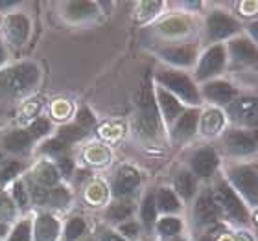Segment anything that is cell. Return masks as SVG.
<instances>
[{
	"label": "cell",
	"instance_id": "cell-34",
	"mask_svg": "<svg viewBox=\"0 0 258 241\" xmlns=\"http://www.w3.org/2000/svg\"><path fill=\"white\" fill-rule=\"evenodd\" d=\"M15 215V208L10 199L0 197V219H11Z\"/></svg>",
	"mask_w": 258,
	"mask_h": 241
},
{
	"label": "cell",
	"instance_id": "cell-23",
	"mask_svg": "<svg viewBox=\"0 0 258 241\" xmlns=\"http://www.w3.org/2000/svg\"><path fill=\"white\" fill-rule=\"evenodd\" d=\"M155 203L162 212H177L179 210L177 197H175V193L170 192V190H161L155 199Z\"/></svg>",
	"mask_w": 258,
	"mask_h": 241
},
{
	"label": "cell",
	"instance_id": "cell-24",
	"mask_svg": "<svg viewBox=\"0 0 258 241\" xmlns=\"http://www.w3.org/2000/svg\"><path fill=\"white\" fill-rule=\"evenodd\" d=\"M35 177L41 184H46V186H52L57 182L59 175H57V170L50 164H39L37 170H35Z\"/></svg>",
	"mask_w": 258,
	"mask_h": 241
},
{
	"label": "cell",
	"instance_id": "cell-44",
	"mask_svg": "<svg viewBox=\"0 0 258 241\" xmlns=\"http://www.w3.org/2000/svg\"><path fill=\"white\" fill-rule=\"evenodd\" d=\"M102 241H125L124 237L116 236V234H113V232H105L102 236Z\"/></svg>",
	"mask_w": 258,
	"mask_h": 241
},
{
	"label": "cell",
	"instance_id": "cell-19",
	"mask_svg": "<svg viewBox=\"0 0 258 241\" xmlns=\"http://www.w3.org/2000/svg\"><path fill=\"white\" fill-rule=\"evenodd\" d=\"M162 57L175 64H190L196 57V48L192 46H179V48L162 50Z\"/></svg>",
	"mask_w": 258,
	"mask_h": 241
},
{
	"label": "cell",
	"instance_id": "cell-20",
	"mask_svg": "<svg viewBox=\"0 0 258 241\" xmlns=\"http://www.w3.org/2000/svg\"><path fill=\"white\" fill-rule=\"evenodd\" d=\"M223 127V114L216 109H210L201 116V129L205 134H216Z\"/></svg>",
	"mask_w": 258,
	"mask_h": 241
},
{
	"label": "cell",
	"instance_id": "cell-33",
	"mask_svg": "<svg viewBox=\"0 0 258 241\" xmlns=\"http://www.w3.org/2000/svg\"><path fill=\"white\" fill-rule=\"evenodd\" d=\"M50 203L54 204V206H64V204L69 203V193L64 188H57L54 190V193H50Z\"/></svg>",
	"mask_w": 258,
	"mask_h": 241
},
{
	"label": "cell",
	"instance_id": "cell-17",
	"mask_svg": "<svg viewBox=\"0 0 258 241\" xmlns=\"http://www.w3.org/2000/svg\"><path fill=\"white\" fill-rule=\"evenodd\" d=\"M59 234V223L52 215H41L35 223V239L54 241Z\"/></svg>",
	"mask_w": 258,
	"mask_h": 241
},
{
	"label": "cell",
	"instance_id": "cell-38",
	"mask_svg": "<svg viewBox=\"0 0 258 241\" xmlns=\"http://www.w3.org/2000/svg\"><path fill=\"white\" fill-rule=\"evenodd\" d=\"M92 123H94L92 114L89 113L87 109H81L80 113H78V123H76V125H80L81 129H87V127H91Z\"/></svg>",
	"mask_w": 258,
	"mask_h": 241
},
{
	"label": "cell",
	"instance_id": "cell-43",
	"mask_svg": "<svg viewBox=\"0 0 258 241\" xmlns=\"http://www.w3.org/2000/svg\"><path fill=\"white\" fill-rule=\"evenodd\" d=\"M59 168H61V172H63V175H69V173H72V168H74V164H72V160H70V158H61Z\"/></svg>",
	"mask_w": 258,
	"mask_h": 241
},
{
	"label": "cell",
	"instance_id": "cell-14",
	"mask_svg": "<svg viewBox=\"0 0 258 241\" xmlns=\"http://www.w3.org/2000/svg\"><path fill=\"white\" fill-rule=\"evenodd\" d=\"M30 32V22L22 15H10L6 21V35L13 44H22Z\"/></svg>",
	"mask_w": 258,
	"mask_h": 241
},
{
	"label": "cell",
	"instance_id": "cell-28",
	"mask_svg": "<svg viewBox=\"0 0 258 241\" xmlns=\"http://www.w3.org/2000/svg\"><path fill=\"white\" fill-rule=\"evenodd\" d=\"M133 212V206L129 203H118V204H113L111 208H109L107 215L111 221H122V219H127L129 215Z\"/></svg>",
	"mask_w": 258,
	"mask_h": 241
},
{
	"label": "cell",
	"instance_id": "cell-31",
	"mask_svg": "<svg viewBox=\"0 0 258 241\" xmlns=\"http://www.w3.org/2000/svg\"><path fill=\"white\" fill-rule=\"evenodd\" d=\"M10 241H30V223L22 221L21 225H17V228L11 234Z\"/></svg>",
	"mask_w": 258,
	"mask_h": 241
},
{
	"label": "cell",
	"instance_id": "cell-30",
	"mask_svg": "<svg viewBox=\"0 0 258 241\" xmlns=\"http://www.w3.org/2000/svg\"><path fill=\"white\" fill-rule=\"evenodd\" d=\"M83 134H85V129H81L80 125H67V127H63L59 131V138L63 140L64 144H69V142L80 140Z\"/></svg>",
	"mask_w": 258,
	"mask_h": 241
},
{
	"label": "cell",
	"instance_id": "cell-5",
	"mask_svg": "<svg viewBox=\"0 0 258 241\" xmlns=\"http://www.w3.org/2000/svg\"><path fill=\"white\" fill-rule=\"evenodd\" d=\"M157 79L161 81L166 89H170V91L175 92L177 96L183 98L184 102L199 103L198 89L194 87V83L186 77V75L177 74V72H161V74L157 75Z\"/></svg>",
	"mask_w": 258,
	"mask_h": 241
},
{
	"label": "cell",
	"instance_id": "cell-25",
	"mask_svg": "<svg viewBox=\"0 0 258 241\" xmlns=\"http://www.w3.org/2000/svg\"><path fill=\"white\" fill-rule=\"evenodd\" d=\"M94 13H96V6L92 2H72V4H69V15L74 19L94 15Z\"/></svg>",
	"mask_w": 258,
	"mask_h": 241
},
{
	"label": "cell",
	"instance_id": "cell-21",
	"mask_svg": "<svg viewBox=\"0 0 258 241\" xmlns=\"http://www.w3.org/2000/svg\"><path fill=\"white\" fill-rule=\"evenodd\" d=\"M30 144H32V134L28 133V131H15V133L8 134L4 140L6 147L10 151H15V153L26 149Z\"/></svg>",
	"mask_w": 258,
	"mask_h": 241
},
{
	"label": "cell",
	"instance_id": "cell-32",
	"mask_svg": "<svg viewBox=\"0 0 258 241\" xmlns=\"http://www.w3.org/2000/svg\"><path fill=\"white\" fill-rule=\"evenodd\" d=\"M69 149V145L64 144L63 140L61 138H55V140H50L48 144L44 145V151L46 153H52V155H61V153H64V151Z\"/></svg>",
	"mask_w": 258,
	"mask_h": 241
},
{
	"label": "cell",
	"instance_id": "cell-35",
	"mask_svg": "<svg viewBox=\"0 0 258 241\" xmlns=\"http://www.w3.org/2000/svg\"><path fill=\"white\" fill-rule=\"evenodd\" d=\"M48 131H50V123L46 122V120H37V122L30 127V134H32V138L33 136H43V134H46Z\"/></svg>",
	"mask_w": 258,
	"mask_h": 241
},
{
	"label": "cell",
	"instance_id": "cell-8",
	"mask_svg": "<svg viewBox=\"0 0 258 241\" xmlns=\"http://www.w3.org/2000/svg\"><path fill=\"white\" fill-rule=\"evenodd\" d=\"M207 30H209V37L212 41H220V39L231 37L232 33H236L240 30V26L229 15L221 13V11H214L207 21Z\"/></svg>",
	"mask_w": 258,
	"mask_h": 241
},
{
	"label": "cell",
	"instance_id": "cell-47",
	"mask_svg": "<svg viewBox=\"0 0 258 241\" xmlns=\"http://www.w3.org/2000/svg\"><path fill=\"white\" fill-rule=\"evenodd\" d=\"M4 61V50H2V46H0V63Z\"/></svg>",
	"mask_w": 258,
	"mask_h": 241
},
{
	"label": "cell",
	"instance_id": "cell-3",
	"mask_svg": "<svg viewBox=\"0 0 258 241\" xmlns=\"http://www.w3.org/2000/svg\"><path fill=\"white\" fill-rule=\"evenodd\" d=\"M139 118H137V127L146 136H155L159 131V111L153 102V92L150 85H144L139 94Z\"/></svg>",
	"mask_w": 258,
	"mask_h": 241
},
{
	"label": "cell",
	"instance_id": "cell-13",
	"mask_svg": "<svg viewBox=\"0 0 258 241\" xmlns=\"http://www.w3.org/2000/svg\"><path fill=\"white\" fill-rule=\"evenodd\" d=\"M140 184V177L139 173L135 172L133 168H122L118 173H116V177H114L113 182V193L116 197H124L127 193H131L135 188Z\"/></svg>",
	"mask_w": 258,
	"mask_h": 241
},
{
	"label": "cell",
	"instance_id": "cell-15",
	"mask_svg": "<svg viewBox=\"0 0 258 241\" xmlns=\"http://www.w3.org/2000/svg\"><path fill=\"white\" fill-rule=\"evenodd\" d=\"M205 96L216 103H231L232 98L236 96V91L227 81H212L205 85Z\"/></svg>",
	"mask_w": 258,
	"mask_h": 241
},
{
	"label": "cell",
	"instance_id": "cell-48",
	"mask_svg": "<svg viewBox=\"0 0 258 241\" xmlns=\"http://www.w3.org/2000/svg\"><path fill=\"white\" fill-rule=\"evenodd\" d=\"M173 241H183V239H173Z\"/></svg>",
	"mask_w": 258,
	"mask_h": 241
},
{
	"label": "cell",
	"instance_id": "cell-49",
	"mask_svg": "<svg viewBox=\"0 0 258 241\" xmlns=\"http://www.w3.org/2000/svg\"><path fill=\"white\" fill-rule=\"evenodd\" d=\"M0 158H2V155H0Z\"/></svg>",
	"mask_w": 258,
	"mask_h": 241
},
{
	"label": "cell",
	"instance_id": "cell-37",
	"mask_svg": "<svg viewBox=\"0 0 258 241\" xmlns=\"http://www.w3.org/2000/svg\"><path fill=\"white\" fill-rule=\"evenodd\" d=\"M32 195H33V201L37 204H44L50 201V193L44 190L43 186H33L32 188Z\"/></svg>",
	"mask_w": 258,
	"mask_h": 241
},
{
	"label": "cell",
	"instance_id": "cell-6",
	"mask_svg": "<svg viewBox=\"0 0 258 241\" xmlns=\"http://www.w3.org/2000/svg\"><path fill=\"white\" fill-rule=\"evenodd\" d=\"M229 116L242 125H258V98H240L229 105Z\"/></svg>",
	"mask_w": 258,
	"mask_h": 241
},
{
	"label": "cell",
	"instance_id": "cell-2",
	"mask_svg": "<svg viewBox=\"0 0 258 241\" xmlns=\"http://www.w3.org/2000/svg\"><path fill=\"white\" fill-rule=\"evenodd\" d=\"M212 197H214L218 210H221L227 217H231L236 223H247L249 221V212L245 208V204L240 201L238 193L227 182L221 181L216 184V192Z\"/></svg>",
	"mask_w": 258,
	"mask_h": 241
},
{
	"label": "cell",
	"instance_id": "cell-36",
	"mask_svg": "<svg viewBox=\"0 0 258 241\" xmlns=\"http://www.w3.org/2000/svg\"><path fill=\"white\" fill-rule=\"evenodd\" d=\"M162 32L166 33H181L186 30V24H184L183 21H168L162 24Z\"/></svg>",
	"mask_w": 258,
	"mask_h": 241
},
{
	"label": "cell",
	"instance_id": "cell-26",
	"mask_svg": "<svg viewBox=\"0 0 258 241\" xmlns=\"http://www.w3.org/2000/svg\"><path fill=\"white\" fill-rule=\"evenodd\" d=\"M181 226L183 225H181V221L177 217H164V219L159 221L157 228H159L162 236H175V234H179Z\"/></svg>",
	"mask_w": 258,
	"mask_h": 241
},
{
	"label": "cell",
	"instance_id": "cell-10",
	"mask_svg": "<svg viewBox=\"0 0 258 241\" xmlns=\"http://www.w3.org/2000/svg\"><path fill=\"white\" fill-rule=\"evenodd\" d=\"M194 217L198 221V225H201V226L216 223V219L220 217V210L216 206L212 193L207 192L198 199L196 208H194Z\"/></svg>",
	"mask_w": 258,
	"mask_h": 241
},
{
	"label": "cell",
	"instance_id": "cell-46",
	"mask_svg": "<svg viewBox=\"0 0 258 241\" xmlns=\"http://www.w3.org/2000/svg\"><path fill=\"white\" fill-rule=\"evenodd\" d=\"M6 232H8V226H6V225H4V223H0V237L4 236Z\"/></svg>",
	"mask_w": 258,
	"mask_h": 241
},
{
	"label": "cell",
	"instance_id": "cell-4",
	"mask_svg": "<svg viewBox=\"0 0 258 241\" xmlns=\"http://www.w3.org/2000/svg\"><path fill=\"white\" fill-rule=\"evenodd\" d=\"M229 179L238 192L251 204H258V170L256 166H236L229 172Z\"/></svg>",
	"mask_w": 258,
	"mask_h": 241
},
{
	"label": "cell",
	"instance_id": "cell-12",
	"mask_svg": "<svg viewBox=\"0 0 258 241\" xmlns=\"http://www.w3.org/2000/svg\"><path fill=\"white\" fill-rule=\"evenodd\" d=\"M229 52L238 63H256L258 61V48L254 46L253 41L245 37L234 39L229 44Z\"/></svg>",
	"mask_w": 258,
	"mask_h": 241
},
{
	"label": "cell",
	"instance_id": "cell-18",
	"mask_svg": "<svg viewBox=\"0 0 258 241\" xmlns=\"http://www.w3.org/2000/svg\"><path fill=\"white\" fill-rule=\"evenodd\" d=\"M157 98H159V105H161V109H162V114H164V118H166L168 122L175 120L179 114L183 113V105L175 100V96H172V94L166 92L164 89L159 91Z\"/></svg>",
	"mask_w": 258,
	"mask_h": 241
},
{
	"label": "cell",
	"instance_id": "cell-39",
	"mask_svg": "<svg viewBox=\"0 0 258 241\" xmlns=\"http://www.w3.org/2000/svg\"><path fill=\"white\" fill-rule=\"evenodd\" d=\"M13 197H15V201L21 204V206H24V204L28 203V195H26V192H24L22 184H15V188H13Z\"/></svg>",
	"mask_w": 258,
	"mask_h": 241
},
{
	"label": "cell",
	"instance_id": "cell-7",
	"mask_svg": "<svg viewBox=\"0 0 258 241\" xmlns=\"http://www.w3.org/2000/svg\"><path fill=\"white\" fill-rule=\"evenodd\" d=\"M225 66V48L221 44H216L210 50L205 52L201 57V63L198 66V77L199 79H207L210 75L220 74Z\"/></svg>",
	"mask_w": 258,
	"mask_h": 241
},
{
	"label": "cell",
	"instance_id": "cell-27",
	"mask_svg": "<svg viewBox=\"0 0 258 241\" xmlns=\"http://www.w3.org/2000/svg\"><path fill=\"white\" fill-rule=\"evenodd\" d=\"M157 217V203H155V197L153 195H148L144 199V203H142V221H144L146 225L150 226Z\"/></svg>",
	"mask_w": 258,
	"mask_h": 241
},
{
	"label": "cell",
	"instance_id": "cell-41",
	"mask_svg": "<svg viewBox=\"0 0 258 241\" xmlns=\"http://www.w3.org/2000/svg\"><path fill=\"white\" fill-rule=\"evenodd\" d=\"M21 170V164H17V162H11V164H8V168H6L4 172H2V179L4 181H8V179H11L13 175H17V172Z\"/></svg>",
	"mask_w": 258,
	"mask_h": 241
},
{
	"label": "cell",
	"instance_id": "cell-29",
	"mask_svg": "<svg viewBox=\"0 0 258 241\" xmlns=\"http://www.w3.org/2000/svg\"><path fill=\"white\" fill-rule=\"evenodd\" d=\"M83 232H85V221L80 219V217H76V219L69 221L67 230H64V237L69 241H74V239H78Z\"/></svg>",
	"mask_w": 258,
	"mask_h": 241
},
{
	"label": "cell",
	"instance_id": "cell-22",
	"mask_svg": "<svg viewBox=\"0 0 258 241\" xmlns=\"http://www.w3.org/2000/svg\"><path fill=\"white\" fill-rule=\"evenodd\" d=\"M173 184H175L177 193H181L184 199H190L194 195V192H196V179L188 172H179Z\"/></svg>",
	"mask_w": 258,
	"mask_h": 241
},
{
	"label": "cell",
	"instance_id": "cell-42",
	"mask_svg": "<svg viewBox=\"0 0 258 241\" xmlns=\"http://www.w3.org/2000/svg\"><path fill=\"white\" fill-rule=\"evenodd\" d=\"M120 232L129 237H135L137 234H139V226H137V223H127V225L120 226Z\"/></svg>",
	"mask_w": 258,
	"mask_h": 241
},
{
	"label": "cell",
	"instance_id": "cell-16",
	"mask_svg": "<svg viewBox=\"0 0 258 241\" xmlns=\"http://www.w3.org/2000/svg\"><path fill=\"white\" fill-rule=\"evenodd\" d=\"M198 122H199V113L198 111H188L184 113L183 116H179L175 127H173V138L175 140H186L190 138L196 129H198Z\"/></svg>",
	"mask_w": 258,
	"mask_h": 241
},
{
	"label": "cell",
	"instance_id": "cell-11",
	"mask_svg": "<svg viewBox=\"0 0 258 241\" xmlns=\"http://www.w3.org/2000/svg\"><path fill=\"white\" fill-rule=\"evenodd\" d=\"M218 162L220 160H218L216 151L210 149V147H203V149H199L198 153L192 156V170L199 177H210V175L216 172Z\"/></svg>",
	"mask_w": 258,
	"mask_h": 241
},
{
	"label": "cell",
	"instance_id": "cell-45",
	"mask_svg": "<svg viewBox=\"0 0 258 241\" xmlns=\"http://www.w3.org/2000/svg\"><path fill=\"white\" fill-rule=\"evenodd\" d=\"M249 33H251V37L254 39V43L258 44V22H253V24L249 26Z\"/></svg>",
	"mask_w": 258,
	"mask_h": 241
},
{
	"label": "cell",
	"instance_id": "cell-40",
	"mask_svg": "<svg viewBox=\"0 0 258 241\" xmlns=\"http://www.w3.org/2000/svg\"><path fill=\"white\" fill-rule=\"evenodd\" d=\"M161 2H142L140 4V10H144V11H148L146 13V17H151V15H155L157 11L161 10Z\"/></svg>",
	"mask_w": 258,
	"mask_h": 241
},
{
	"label": "cell",
	"instance_id": "cell-9",
	"mask_svg": "<svg viewBox=\"0 0 258 241\" xmlns=\"http://www.w3.org/2000/svg\"><path fill=\"white\" fill-rule=\"evenodd\" d=\"M225 145L232 155H251L258 149V138H254L253 134L245 133V131L234 129V131H229L225 134Z\"/></svg>",
	"mask_w": 258,
	"mask_h": 241
},
{
	"label": "cell",
	"instance_id": "cell-1",
	"mask_svg": "<svg viewBox=\"0 0 258 241\" xmlns=\"http://www.w3.org/2000/svg\"><path fill=\"white\" fill-rule=\"evenodd\" d=\"M39 70L35 64H19L15 68L0 74V94L2 96H19L37 83Z\"/></svg>",
	"mask_w": 258,
	"mask_h": 241
}]
</instances>
